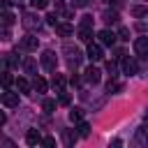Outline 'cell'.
<instances>
[{"label": "cell", "instance_id": "1", "mask_svg": "<svg viewBox=\"0 0 148 148\" xmlns=\"http://www.w3.org/2000/svg\"><path fill=\"white\" fill-rule=\"evenodd\" d=\"M37 46H39V39H37L35 35H25V37L18 42V49H21V51H37Z\"/></svg>", "mask_w": 148, "mask_h": 148}, {"label": "cell", "instance_id": "2", "mask_svg": "<svg viewBox=\"0 0 148 148\" xmlns=\"http://www.w3.org/2000/svg\"><path fill=\"white\" fill-rule=\"evenodd\" d=\"M56 65H58V58L53 51H44L42 53V67L49 69V72H56Z\"/></svg>", "mask_w": 148, "mask_h": 148}, {"label": "cell", "instance_id": "3", "mask_svg": "<svg viewBox=\"0 0 148 148\" xmlns=\"http://www.w3.org/2000/svg\"><path fill=\"white\" fill-rule=\"evenodd\" d=\"M65 53H67V65L69 67H79V62H81V51L74 46H65Z\"/></svg>", "mask_w": 148, "mask_h": 148}, {"label": "cell", "instance_id": "4", "mask_svg": "<svg viewBox=\"0 0 148 148\" xmlns=\"http://www.w3.org/2000/svg\"><path fill=\"white\" fill-rule=\"evenodd\" d=\"M123 74H127V76H134L136 72H139V65H136V60L134 58H123Z\"/></svg>", "mask_w": 148, "mask_h": 148}, {"label": "cell", "instance_id": "5", "mask_svg": "<svg viewBox=\"0 0 148 148\" xmlns=\"http://www.w3.org/2000/svg\"><path fill=\"white\" fill-rule=\"evenodd\" d=\"M0 99H2V104H5V106H9V109H14V106H18V92H12V90H5V92L0 95Z\"/></svg>", "mask_w": 148, "mask_h": 148}, {"label": "cell", "instance_id": "6", "mask_svg": "<svg viewBox=\"0 0 148 148\" xmlns=\"http://www.w3.org/2000/svg\"><path fill=\"white\" fill-rule=\"evenodd\" d=\"M83 74H86V81H90L92 86H95V83H99V79H102V72H99L97 67H92V65H90V67H86V72H83Z\"/></svg>", "mask_w": 148, "mask_h": 148}, {"label": "cell", "instance_id": "7", "mask_svg": "<svg viewBox=\"0 0 148 148\" xmlns=\"http://www.w3.org/2000/svg\"><path fill=\"white\" fill-rule=\"evenodd\" d=\"M21 23H23V28H28V30H39V25H42V23H39V18H37V16H32V14H25Z\"/></svg>", "mask_w": 148, "mask_h": 148}, {"label": "cell", "instance_id": "8", "mask_svg": "<svg viewBox=\"0 0 148 148\" xmlns=\"http://www.w3.org/2000/svg\"><path fill=\"white\" fill-rule=\"evenodd\" d=\"M134 51L139 56H148V37H136L134 39Z\"/></svg>", "mask_w": 148, "mask_h": 148}, {"label": "cell", "instance_id": "9", "mask_svg": "<svg viewBox=\"0 0 148 148\" xmlns=\"http://www.w3.org/2000/svg\"><path fill=\"white\" fill-rule=\"evenodd\" d=\"M97 37H99V42H102L104 46H113V44H116V35H113L111 30H99Z\"/></svg>", "mask_w": 148, "mask_h": 148}, {"label": "cell", "instance_id": "10", "mask_svg": "<svg viewBox=\"0 0 148 148\" xmlns=\"http://www.w3.org/2000/svg\"><path fill=\"white\" fill-rule=\"evenodd\" d=\"M88 58H90V60H102V58H104L102 46H99V44H88Z\"/></svg>", "mask_w": 148, "mask_h": 148}, {"label": "cell", "instance_id": "11", "mask_svg": "<svg viewBox=\"0 0 148 148\" xmlns=\"http://www.w3.org/2000/svg\"><path fill=\"white\" fill-rule=\"evenodd\" d=\"M25 141H28V146H37V143H42L44 139L39 136L37 130H28V132H25Z\"/></svg>", "mask_w": 148, "mask_h": 148}, {"label": "cell", "instance_id": "12", "mask_svg": "<svg viewBox=\"0 0 148 148\" xmlns=\"http://www.w3.org/2000/svg\"><path fill=\"white\" fill-rule=\"evenodd\" d=\"M65 83H67V79H65L62 74H53V79H51V86H53L58 92H62V90H65Z\"/></svg>", "mask_w": 148, "mask_h": 148}, {"label": "cell", "instance_id": "13", "mask_svg": "<svg viewBox=\"0 0 148 148\" xmlns=\"http://www.w3.org/2000/svg\"><path fill=\"white\" fill-rule=\"evenodd\" d=\"M136 141H139L141 146H148V125L136 127Z\"/></svg>", "mask_w": 148, "mask_h": 148}, {"label": "cell", "instance_id": "14", "mask_svg": "<svg viewBox=\"0 0 148 148\" xmlns=\"http://www.w3.org/2000/svg\"><path fill=\"white\" fill-rule=\"evenodd\" d=\"M56 32H58L60 37H69V35L74 32V28H72L69 23H58V25H56Z\"/></svg>", "mask_w": 148, "mask_h": 148}, {"label": "cell", "instance_id": "15", "mask_svg": "<svg viewBox=\"0 0 148 148\" xmlns=\"http://www.w3.org/2000/svg\"><path fill=\"white\" fill-rule=\"evenodd\" d=\"M23 69H25V74H35V72H37L35 58H23ZM35 76H37V74H35Z\"/></svg>", "mask_w": 148, "mask_h": 148}, {"label": "cell", "instance_id": "16", "mask_svg": "<svg viewBox=\"0 0 148 148\" xmlns=\"http://www.w3.org/2000/svg\"><path fill=\"white\" fill-rule=\"evenodd\" d=\"M32 88L37 90V92H46V88H49V83L42 79V76H35V81H32Z\"/></svg>", "mask_w": 148, "mask_h": 148}, {"label": "cell", "instance_id": "17", "mask_svg": "<svg viewBox=\"0 0 148 148\" xmlns=\"http://www.w3.org/2000/svg\"><path fill=\"white\" fill-rule=\"evenodd\" d=\"M132 16H134V18H143V16H148V7H143V5L132 7Z\"/></svg>", "mask_w": 148, "mask_h": 148}, {"label": "cell", "instance_id": "18", "mask_svg": "<svg viewBox=\"0 0 148 148\" xmlns=\"http://www.w3.org/2000/svg\"><path fill=\"white\" fill-rule=\"evenodd\" d=\"M79 39L92 44V30H90V28H81V30H79Z\"/></svg>", "mask_w": 148, "mask_h": 148}, {"label": "cell", "instance_id": "19", "mask_svg": "<svg viewBox=\"0 0 148 148\" xmlns=\"http://www.w3.org/2000/svg\"><path fill=\"white\" fill-rule=\"evenodd\" d=\"M16 90L18 92H30V81L28 79H16Z\"/></svg>", "mask_w": 148, "mask_h": 148}, {"label": "cell", "instance_id": "20", "mask_svg": "<svg viewBox=\"0 0 148 148\" xmlns=\"http://www.w3.org/2000/svg\"><path fill=\"white\" fill-rule=\"evenodd\" d=\"M76 136H79V132L67 130V132H65V143H67V146H74V143H76Z\"/></svg>", "mask_w": 148, "mask_h": 148}, {"label": "cell", "instance_id": "21", "mask_svg": "<svg viewBox=\"0 0 148 148\" xmlns=\"http://www.w3.org/2000/svg\"><path fill=\"white\" fill-rule=\"evenodd\" d=\"M81 118H83V111L81 109H72L69 111V120L72 123H81Z\"/></svg>", "mask_w": 148, "mask_h": 148}, {"label": "cell", "instance_id": "22", "mask_svg": "<svg viewBox=\"0 0 148 148\" xmlns=\"http://www.w3.org/2000/svg\"><path fill=\"white\" fill-rule=\"evenodd\" d=\"M76 132H79V136H88V134H90V125H88V123H79Z\"/></svg>", "mask_w": 148, "mask_h": 148}, {"label": "cell", "instance_id": "23", "mask_svg": "<svg viewBox=\"0 0 148 148\" xmlns=\"http://www.w3.org/2000/svg\"><path fill=\"white\" fill-rule=\"evenodd\" d=\"M102 18H104L106 23H116V21H118V14H116V12H104Z\"/></svg>", "mask_w": 148, "mask_h": 148}, {"label": "cell", "instance_id": "24", "mask_svg": "<svg viewBox=\"0 0 148 148\" xmlns=\"http://www.w3.org/2000/svg\"><path fill=\"white\" fill-rule=\"evenodd\" d=\"M42 109H44L46 113H53V109H56V99H44V104H42Z\"/></svg>", "mask_w": 148, "mask_h": 148}, {"label": "cell", "instance_id": "25", "mask_svg": "<svg viewBox=\"0 0 148 148\" xmlns=\"http://www.w3.org/2000/svg\"><path fill=\"white\" fill-rule=\"evenodd\" d=\"M12 23H14V14H9V12H5V14H2V25H7V28H9Z\"/></svg>", "mask_w": 148, "mask_h": 148}, {"label": "cell", "instance_id": "26", "mask_svg": "<svg viewBox=\"0 0 148 148\" xmlns=\"http://www.w3.org/2000/svg\"><path fill=\"white\" fill-rule=\"evenodd\" d=\"M30 5L35 9H44V7H49V0H30Z\"/></svg>", "mask_w": 148, "mask_h": 148}, {"label": "cell", "instance_id": "27", "mask_svg": "<svg viewBox=\"0 0 148 148\" xmlns=\"http://www.w3.org/2000/svg\"><path fill=\"white\" fill-rule=\"evenodd\" d=\"M12 81H14V79H12V74H9V72H5V74H2V86H5V90L12 86Z\"/></svg>", "mask_w": 148, "mask_h": 148}, {"label": "cell", "instance_id": "28", "mask_svg": "<svg viewBox=\"0 0 148 148\" xmlns=\"http://www.w3.org/2000/svg\"><path fill=\"white\" fill-rule=\"evenodd\" d=\"M42 148H56V139H53V136H46V139L42 141Z\"/></svg>", "mask_w": 148, "mask_h": 148}, {"label": "cell", "instance_id": "29", "mask_svg": "<svg viewBox=\"0 0 148 148\" xmlns=\"http://www.w3.org/2000/svg\"><path fill=\"white\" fill-rule=\"evenodd\" d=\"M92 25V16H83L81 18V28H90Z\"/></svg>", "mask_w": 148, "mask_h": 148}, {"label": "cell", "instance_id": "30", "mask_svg": "<svg viewBox=\"0 0 148 148\" xmlns=\"http://www.w3.org/2000/svg\"><path fill=\"white\" fill-rule=\"evenodd\" d=\"M46 23H49V25H58V18H56V14H46Z\"/></svg>", "mask_w": 148, "mask_h": 148}, {"label": "cell", "instance_id": "31", "mask_svg": "<svg viewBox=\"0 0 148 148\" xmlns=\"http://www.w3.org/2000/svg\"><path fill=\"white\" fill-rule=\"evenodd\" d=\"M106 90L111 92V90H120V83H116V81H109L106 83Z\"/></svg>", "mask_w": 148, "mask_h": 148}, {"label": "cell", "instance_id": "32", "mask_svg": "<svg viewBox=\"0 0 148 148\" xmlns=\"http://www.w3.org/2000/svg\"><path fill=\"white\" fill-rule=\"evenodd\" d=\"M90 0H72V7H88Z\"/></svg>", "mask_w": 148, "mask_h": 148}, {"label": "cell", "instance_id": "33", "mask_svg": "<svg viewBox=\"0 0 148 148\" xmlns=\"http://www.w3.org/2000/svg\"><path fill=\"white\" fill-rule=\"evenodd\" d=\"M118 35H120V39H130V30H127V28H120Z\"/></svg>", "mask_w": 148, "mask_h": 148}, {"label": "cell", "instance_id": "34", "mask_svg": "<svg viewBox=\"0 0 148 148\" xmlns=\"http://www.w3.org/2000/svg\"><path fill=\"white\" fill-rule=\"evenodd\" d=\"M106 69L111 72V76H116V62H111V60H109V62H106Z\"/></svg>", "mask_w": 148, "mask_h": 148}, {"label": "cell", "instance_id": "35", "mask_svg": "<svg viewBox=\"0 0 148 148\" xmlns=\"http://www.w3.org/2000/svg\"><path fill=\"white\" fill-rule=\"evenodd\" d=\"M60 104H69V95L67 92H60V99H58Z\"/></svg>", "mask_w": 148, "mask_h": 148}, {"label": "cell", "instance_id": "36", "mask_svg": "<svg viewBox=\"0 0 148 148\" xmlns=\"http://www.w3.org/2000/svg\"><path fill=\"white\" fill-rule=\"evenodd\" d=\"M109 148H123V141H120V139H113V141L109 143Z\"/></svg>", "mask_w": 148, "mask_h": 148}, {"label": "cell", "instance_id": "37", "mask_svg": "<svg viewBox=\"0 0 148 148\" xmlns=\"http://www.w3.org/2000/svg\"><path fill=\"white\" fill-rule=\"evenodd\" d=\"M2 39H9V28L2 25Z\"/></svg>", "mask_w": 148, "mask_h": 148}, {"label": "cell", "instance_id": "38", "mask_svg": "<svg viewBox=\"0 0 148 148\" xmlns=\"http://www.w3.org/2000/svg\"><path fill=\"white\" fill-rule=\"evenodd\" d=\"M7 65H16V58L12 53H7Z\"/></svg>", "mask_w": 148, "mask_h": 148}, {"label": "cell", "instance_id": "39", "mask_svg": "<svg viewBox=\"0 0 148 148\" xmlns=\"http://www.w3.org/2000/svg\"><path fill=\"white\" fill-rule=\"evenodd\" d=\"M69 83H72V86H79V83H81V79H79V76H72V79H69Z\"/></svg>", "mask_w": 148, "mask_h": 148}, {"label": "cell", "instance_id": "40", "mask_svg": "<svg viewBox=\"0 0 148 148\" xmlns=\"http://www.w3.org/2000/svg\"><path fill=\"white\" fill-rule=\"evenodd\" d=\"M5 148H14V143H12L9 139H5Z\"/></svg>", "mask_w": 148, "mask_h": 148}, {"label": "cell", "instance_id": "41", "mask_svg": "<svg viewBox=\"0 0 148 148\" xmlns=\"http://www.w3.org/2000/svg\"><path fill=\"white\" fill-rule=\"evenodd\" d=\"M109 2H120V0H109Z\"/></svg>", "mask_w": 148, "mask_h": 148}]
</instances>
